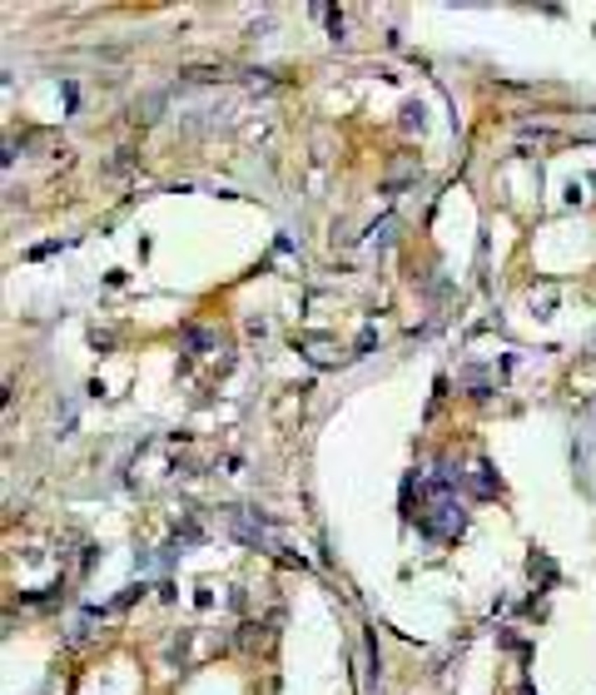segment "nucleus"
<instances>
[{"label": "nucleus", "mask_w": 596, "mask_h": 695, "mask_svg": "<svg viewBox=\"0 0 596 695\" xmlns=\"http://www.w3.org/2000/svg\"><path fill=\"white\" fill-rule=\"evenodd\" d=\"M417 526H422V537H457L462 531V507L448 492H438V502L427 512H417Z\"/></svg>", "instance_id": "1"}]
</instances>
